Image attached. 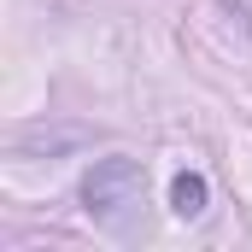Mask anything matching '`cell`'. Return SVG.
<instances>
[{
	"label": "cell",
	"instance_id": "6da1fadb",
	"mask_svg": "<svg viewBox=\"0 0 252 252\" xmlns=\"http://www.w3.org/2000/svg\"><path fill=\"white\" fill-rule=\"evenodd\" d=\"M176 211L182 217H199L205 211V182L199 176H176Z\"/></svg>",
	"mask_w": 252,
	"mask_h": 252
}]
</instances>
